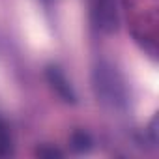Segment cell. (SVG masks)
<instances>
[{
    "instance_id": "1",
    "label": "cell",
    "mask_w": 159,
    "mask_h": 159,
    "mask_svg": "<svg viewBox=\"0 0 159 159\" xmlns=\"http://www.w3.org/2000/svg\"><path fill=\"white\" fill-rule=\"evenodd\" d=\"M94 92L98 101L111 109H122L127 103V88L122 75L107 62H99L92 75Z\"/></svg>"
},
{
    "instance_id": "6",
    "label": "cell",
    "mask_w": 159,
    "mask_h": 159,
    "mask_svg": "<svg viewBox=\"0 0 159 159\" xmlns=\"http://www.w3.org/2000/svg\"><path fill=\"white\" fill-rule=\"evenodd\" d=\"M36 155H38V157H47V159H54V157H58V159H60L64 153H62L60 150H56V148H51V146H41V148H38Z\"/></svg>"
},
{
    "instance_id": "5",
    "label": "cell",
    "mask_w": 159,
    "mask_h": 159,
    "mask_svg": "<svg viewBox=\"0 0 159 159\" xmlns=\"http://www.w3.org/2000/svg\"><path fill=\"white\" fill-rule=\"evenodd\" d=\"M8 153H11V137L4 122L0 120V155H8Z\"/></svg>"
},
{
    "instance_id": "4",
    "label": "cell",
    "mask_w": 159,
    "mask_h": 159,
    "mask_svg": "<svg viewBox=\"0 0 159 159\" xmlns=\"http://www.w3.org/2000/svg\"><path fill=\"white\" fill-rule=\"evenodd\" d=\"M92 137L86 131H73L69 137V148L75 153H86L92 150Z\"/></svg>"
},
{
    "instance_id": "3",
    "label": "cell",
    "mask_w": 159,
    "mask_h": 159,
    "mask_svg": "<svg viewBox=\"0 0 159 159\" xmlns=\"http://www.w3.org/2000/svg\"><path fill=\"white\" fill-rule=\"evenodd\" d=\"M45 75H47V81H49V84L52 86V90H54L66 103H75V101H77V96H75V92H73L69 81L66 79V75H64L56 66H49Z\"/></svg>"
},
{
    "instance_id": "2",
    "label": "cell",
    "mask_w": 159,
    "mask_h": 159,
    "mask_svg": "<svg viewBox=\"0 0 159 159\" xmlns=\"http://www.w3.org/2000/svg\"><path fill=\"white\" fill-rule=\"evenodd\" d=\"M92 23L101 32H114L118 28V8L116 0H94L92 4Z\"/></svg>"
}]
</instances>
